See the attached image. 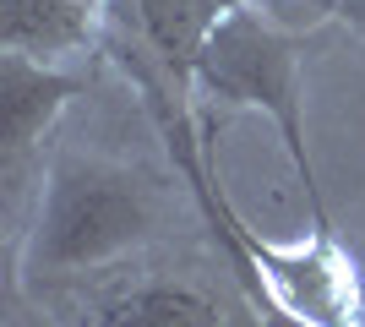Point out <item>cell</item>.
I'll return each instance as SVG.
<instances>
[{
	"instance_id": "1",
	"label": "cell",
	"mask_w": 365,
	"mask_h": 327,
	"mask_svg": "<svg viewBox=\"0 0 365 327\" xmlns=\"http://www.w3.org/2000/svg\"><path fill=\"white\" fill-rule=\"evenodd\" d=\"M158 229V191L125 164L66 153L49 164L22 246V279L61 284L131 256Z\"/></svg>"
},
{
	"instance_id": "2",
	"label": "cell",
	"mask_w": 365,
	"mask_h": 327,
	"mask_svg": "<svg viewBox=\"0 0 365 327\" xmlns=\"http://www.w3.org/2000/svg\"><path fill=\"white\" fill-rule=\"evenodd\" d=\"M197 109H262L278 125V142L294 164V180L305 191L311 224H327L317 186V158L305 142V55L289 28H278L262 0H240L224 11L191 71Z\"/></svg>"
},
{
	"instance_id": "3",
	"label": "cell",
	"mask_w": 365,
	"mask_h": 327,
	"mask_svg": "<svg viewBox=\"0 0 365 327\" xmlns=\"http://www.w3.org/2000/svg\"><path fill=\"white\" fill-rule=\"evenodd\" d=\"M82 88H88V77L71 66H49V61H33V55L0 49V158H6V170H16L44 142L55 115Z\"/></svg>"
},
{
	"instance_id": "4",
	"label": "cell",
	"mask_w": 365,
	"mask_h": 327,
	"mask_svg": "<svg viewBox=\"0 0 365 327\" xmlns=\"http://www.w3.org/2000/svg\"><path fill=\"white\" fill-rule=\"evenodd\" d=\"M115 0H0V49L71 66L109 33Z\"/></svg>"
},
{
	"instance_id": "5",
	"label": "cell",
	"mask_w": 365,
	"mask_h": 327,
	"mask_svg": "<svg viewBox=\"0 0 365 327\" xmlns=\"http://www.w3.org/2000/svg\"><path fill=\"white\" fill-rule=\"evenodd\" d=\"M235 6L240 0H115L109 28H125L169 77H180L191 88V71H197V55L207 44V33Z\"/></svg>"
},
{
	"instance_id": "6",
	"label": "cell",
	"mask_w": 365,
	"mask_h": 327,
	"mask_svg": "<svg viewBox=\"0 0 365 327\" xmlns=\"http://www.w3.org/2000/svg\"><path fill=\"white\" fill-rule=\"evenodd\" d=\"M98 327H262V316L251 300L229 306L191 279H148L109 300Z\"/></svg>"
},
{
	"instance_id": "7",
	"label": "cell",
	"mask_w": 365,
	"mask_h": 327,
	"mask_svg": "<svg viewBox=\"0 0 365 327\" xmlns=\"http://www.w3.org/2000/svg\"><path fill=\"white\" fill-rule=\"evenodd\" d=\"M327 16H338L354 38H365V0H327Z\"/></svg>"
}]
</instances>
